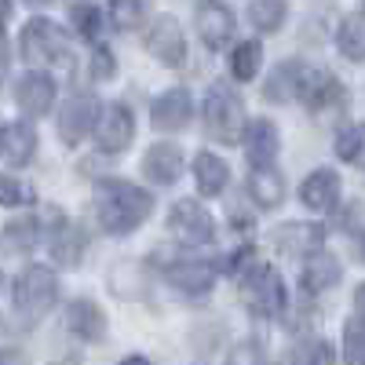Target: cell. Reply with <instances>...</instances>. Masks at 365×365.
Instances as JSON below:
<instances>
[{
    "label": "cell",
    "instance_id": "cell-5",
    "mask_svg": "<svg viewBox=\"0 0 365 365\" xmlns=\"http://www.w3.org/2000/svg\"><path fill=\"white\" fill-rule=\"evenodd\" d=\"M237 282H241V296H245L252 314H259V318H282L285 314L289 292H285V278L278 274V267L252 259L237 274Z\"/></svg>",
    "mask_w": 365,
    "mask_h": 365
},
{
    "label": "cell",
    "instance_id": "cell-13",
    "mask_svg": "<svg viewBox=\"0 0 365 365\" xmlns=\"http://www.w3.org/2000/svg\"><path fill=\"white\" fill-rule=\"evenodd\" d=\"M187 172V154L182 146L172 139H158L154 146L143 154V175L154 182V187H175Z\"/></svg>",
    "mask_w": 365,
    "mask_h": 365
},
{
    "label": "cell",
    "instance_id": "cell-43",
    "mask_svg": "<svg viewBox=\"0 0 365 365\" xmlns=\"http://www.w3.org/2000/svg\"><path fill=\"white\" fill-rule=\"evenodd\" d=\"M11 19V0H0V26Z\"/></svg>",
    "mask_w": 365,
    "mask_h": 365
},
{
    "label": "cell",
    "instance_id": "cell-14",
    "mask_svg": "<svg viewBox=\"0 0 365 365\" xmlns=\"http://www.w3.org/2000/svg\"><path fill=\"white\" fill-rule=\"evenodd\" d=\"M241 146H245L249 168H267L282 154V132L270 117H252L245 125V135H241Z\"/></svg>",
    "mask_w": 365,
    "mask_h": 365
},
{
    "label": "cell",
    "instance_id": "cell-12",
    "mask_svg": "<svg viewBox=\"0 0 365 365\" xmlns=\"http://www.w3.org/2000/svg\"><path fill=\"white\" fill-rule=\"evenodd\" d=\"M194 120V96L187 88H168L150 103V125L161 135H175L182 128H190Z\"/></svg>",
    "mask_w": 365,
    "mask_h": 365
},
{
    "label": "cell",
    "instance_id": "cell-24",
    "mask_svg": "<svg viewBox=\"0 0 365 365\" xmlns=\"http://www.w3.org/2000/svg\"><path fill=\"white\" fill-rule=\"evenodd\" d=\"M84 252H88V234L77 223H70V220L55 223V234H51V256H55V263L58 267H81Z\"/></svg>",
    "mask_w": 365,
    "mask_h": 365
},
{
    "label": "cell",
    "instance_id": "cell-19",
    "mask_svg": "<svg viewBox=\"0 0 365 365\" xmlns=\"http://www.w3.org/2000/svg\"><path fill=\"white\" fill-rule=\"evenodd\" d=\"M340 278H344V263L332 256V252L318 249V252H311V256H303L299 289L307 292V296H322V292H329V289H336Z\"/></svg>",
    "mask_w": 365,
    "mask_h": 365
},
{
    "label": "cell",
    "instance_id": "cell-41",
    "mask_svg": "<svg viewBox=\"0 0 365 365\" xmlns=\"http://www.w3.org/2000/svg\"><path fill=\"white\" fill-rule=\"evenodd\" d=\"M117 365H154V361H150L146 354H128V358H120Z\"/></svg>",
    "mask_w": 365,
    "mask_h": 365
},
{
    "label": "cell",
    "instance_id": "cell-35",
    "mask_svg": "<svg viewBox=\"0 0 365 365\" xmlns=\"http://www.w3.org/2000/svg\"><path fill=\"white\" fill-rule=\"evenodd\" d=\"M37 201V190L22 182L19 175H4L0 172V205L4 208H22V205H34Z\"/></svg>",
    "mask_w": 365,
    "mask_h": 365
},
{
    "label": "cell",
    "instance_id": "cell-32",
    "mask_svg": "<svg viewBox=\"0 0 365 365\" xmlns=\"http://www.w3.org/2000/svg\"><path fill=\"white\" fill-rule=\"evenodd\" d=\"M332 150L344 165H365V125H344L332 139Z\"/></svg>",
    "mask_w": 365,
    "mask_h": 365
},
{
    "label": "cell",
    "instance_id": "cell-22",
    "mask_svg": "<svg viewBox=\"0 0 365 365\" xmlns=\"http://www.w3.org/2000/svg\"><path fill=\"white\" fill-rule=\"evenodd\" d=\"M194 182L201 197H223L227 182H230V165L212 154V150H197L194 154Z\"/></svg>",
    "mask_w": 365,
    "mask_h": 365
},
{
    "label": "cell",
    "instance_id": "cell-6",
    "mask_svg": "<svg viewBox=\"0 0 365 365\" xmlns=\"http://www.w3.org/2000/svg\"><path fill=\"white\" fill-rule=\"evenodd\" d=\"M168 234L187 249H205L216 241V216L194 197H182L168 212Z\"/></svg>",
    "mask_w": 365,
    "mask_h": 365
},
{
    "label": "cell",
    "instance_id": "cell-20",
    "mask_svg": "<svg viewBox=\"0 0 365 365\" xmlns=\"http://www.w3.org/2000/svg\"><path fill=\"white\" fill-rule=\"evenodd\" d=\"M66 329L73 332L81 344H103L110 322H106V311L99 307L96 299L81 296V299H73L66 307Z\"/></svg>",
    "mask_w": 365,
    "mask_h": 365
},
{
    "label": "cell",
    "instance_id": "cell-45",
    "mask_svg": "<svg viewBox=\"0 0 365 365\" xmlns=\"http://www.w3.org/2000/svg\"><path fill=\"white\" fill-rule=\"evenodd\" d=\"M361 259H365V237H361Z\"/></svg>",
    "mask_w": 365,
    "mask_h": 365
},
{
    "label": "cell",
    "instance_id": "cell-9",
    "mask_svg": "<svg viewBox=\"0 0 365 365\" xmlns=\"http://www.w3.org/2000/svg\"><path fill=\"white\" fill-rule=\"evenodd\" d=\"M99 110H103V103H99L96 96H88V91H77V96H70L63 106H58V139H63L66 146L84 143L91 132H96Z\"/></svg>",
    "mask_w": 365,
    "mask_h": 365
},
{
    "label": "cell",
    "instance_id": "cell-30",
    "mask_svg": "<svg viewBox=\"0 0 365 365\" xmlns=\"http://www.w3.org/2000/svg\"><path fill=\"white\" fill-rule=\"evenodd\" d=\"M336 347L325 336H303L289 351V365H336Z\"/></svg>",
    "mask_w": 365,
    "mask_h": 365
},
{
    "label": "cell",
    "instance_id": "cell-42",
    "mask_svg": "<svg viewBox=\"0 0 365 365\" xmlns=\"http://www.w3.org/2000/svg\"><path fill=\"white\" fill-rule=\"evenodd\" d=\"M354 311H358V314H365V285L354 292Z\"/></svg>",
    "mask_w": 365,
    "mask_h": 365
},
{
    "label": "cell",
    "instance_id": "cell-34",
    "mask_svg": "<svg viewBox=\"0 0 365 365\" xmlns=\"http://www.w3.org/2000/svg\"><path fill=\"white\" fill-rule=\"evenodd\" d=\"M70 19H73L77 37H84V41H91V44L99 41L106 19H103V11H99L96 4H73V8H70Z\"/></svg>",
    "mask_w": 365,
    "mask_h": 365
},
{
    "label": "cell",
    "instance_id": "cell-49",
    "mask_svg": "<svg viewBox=\"0 0 365 365\" xmlns=\"http://www.w3.org/2000/svg\"><path fill=\"white\" fill-rule=\"evenodd\" d=\"M361 4H365V0H361Z\"/></svg>",
    "mask_w": 365,
    "mask_h": 365
},
{
    "label": "cell",
    "instance_id": "cell-44",
    "mask_svg": "<svg viewBox=\"0 0 365 365\" xmlns=\"http://www.w3.org/2000/svg\"><path fill=\"white\" fill-rule=\"evenodd\" d=\"M26 4H48V0H26Z\"/></svg>",
    "mask_w": 365,
    "mask_h": 365
},
{
    "label": "cell",
    "instance_id": "cell-28",
    "mask_svg": "<svg viewBox=\"0 0 365 365\" xmlns=\"http://www.w3.org/2000/svg\"><path fill=\"white\" fill-rule=\"evenodd\" d=\"M336 48L351 63H365V11H351L336 26Z\"/></svg>",
    "mask_w": 365,
    "mask_h": 365
},
{
    "label": "cell",
    "instance_id": "cell-46",
    "mask_svg": "<svg viewBox=\"0 0 365 365\" xmlns=\"http://www.w3.org/2000/svg\"><path fill=\"white\" fill-rule=\"evenodd\" d=\"M0 289H4V274H0Z\"/></svg>",
    "mask_w": 365,
    "mask_h": 365
},
{
    "label": "cell",
    "instance_id": "cell-25",
    "mask_svg": "<svg viewBox=\"0 0 365 365\" xmlns=\"http://www.w3.org/2000/svg\"><path fill=\"white\" fill-rule=\"evenodd\" d=\"M41 241V220L37 216H19L11 223H4L0 230V252L4 256H26L34 252Z\"/></svg>",
    "mask_w": 365,
    "mask_h": 365
},
{
    "label": "cell",
    "instance_id": "cell-18",
    "mask_svg": "<svg viewBox=\"0 0 365 365\" xmlns=\"http://www.w3.org/2000/svg\"><path fill=\"white\" fill-rule=\"evenodd\" d=\"M270 241H274V249L285 252V256H311L325 245V223L292 220V223H282L278 230H274Z\"/></svg>",
    "mask_w": 365,
    "mask_h": 365
},
{
    "label": "cell",
    "instance_id": "cell-38",
    "mask_svg": "<svg viewBox=\"0 0 365 365\" xmlns=\"http://www.w3.org/2000/svg\"><path fill=\"white\" fill-rule=\"evenodd\" d=\"M91 77L96 81H113L117 77V55L106 44H96V51H91Z\"/></svg>",
    "mask_w": 365,
    "mask_h": 365
},
{
    "label": "cell",
    "instance_id": "cell-37",
    "mask_svg": "<svg viewBox=\"0 0 365 365\" xmlns=\"http://www.w3.org/2000/svg\"><path fill=\"white\" fill-rule=\"evenodd\" d=\"M223 365H263V347L259 340H237L230 351H227V361Z\"/></svg>",
    "mask_w": 365,
    "mask_h": 365
},
{
    "label": "cell",
    "instance_id": "cell-21",
    "mask_svg": "<svg viewBox=\"0 0 365 365\" xmlns=\"http://www.w3.org/2000/svg\"><path fill=\"white\" fill-rule=\"evenodd\" d=\"M245 190H249V201L263 212H274L282 208L285 201V175L267 165V168H249V179H245Z\"/></svg>",
    "mask_w": 365,
    "mask_h": 365
},
{
    "label": "cell",
    "instance_id": "cell-31",
    "mask_svg": "<svg viewBox=\"0 0 365 365\" xmlns=\"http://www.w3.org/2000/svg\"><path fill=\"white\" fill-rule=\"evenodd\" d=\"M289 19V4L285 0H252L249 4V22L256 34H278Z\"/></svg>",
    "mask_w": 365,
    "mask_h": 365
},
{
    "label": "cell",
    "instance_id": "cell-17",
    "mask_svg": "<svg viewBox=\"0 0 365 365\" xmlns=\"http://www.w3.org/2000/svg\"><path fill=\"white\" fill-rule=\"evenodd\" d=\"M55 96H58V88L44 70H29L15 84V103L26 117H48V110L55 106Z\"/></svg>",
    "mask_w": 365,
    "mask_h": 365
},
{
    "label": "cell",
    "instance_id": "cell-23",
    "mask_svg": "<svg viewBox=\"0 0 365 365\" xmlns=\"http://www.w3.org/2000/svg\"><path fill=\"white\" fill-rule=\"evenodd\" d=\"M0 150H4L8 165H29L37 158V132L34 125H26V120H11V125H4V132H0Z\"/></svg>",
    "mask_w": 365,
    "mask_h": 365
},
{
    "label": "cell",
    "instance_id": "cell-47",
    "mask_svg": "<svg viewBox=\"0 0 365 365\" xmlns=\"http://www.w3.org/2000/svg\"><path fill=\"white\" fill-rule=\"evenodd\" d=\"M0 132H4V125H0Z\"/></svg>",
    "mask_w": 365,
    "mask_h": 365
},
{
    "label": "cell",
    "instance_id": "cell-26",
    "mask_svg": "<svg viewBox=\"0 0 365 365\" xmlns=\"http://www.w3.org/2000/svg\"><path fill=\"white\" fill-rule=\"evenodd\" d=\"M146 285H150V278H146L143 263H135V259L113 263V270H110V292L113 296H120V299H143Z\"/></svg>",
    "mask_w": 365,
    "mask_h": 365
},
{
    "label": "cell",
    "instance_id": "cell-29",
    "mask_svg": "<svg viewBox=\"0 0 365 365\" xmlns=\"http://www.w3.org/2000/svg\"><path fill=\"white\" fill-rule=\"evenodd\" d=\"M263 70V44L259 41H241L230 48V77L241 81V84H249L252 77H259Z\"/></svg>",
    "mask_w": 365,
    "mask_h": 365
},
{
    "label": "cell",
    "instance_id": "cell-4",
    "mask_svg": "<svg viewBox=\"0 0 365 365\" xmlns=\"http://www.w3.org/2000/svg\"><path fill=\"white\" fill-rule=\"evenodd\" d=\"M11 303H15V314L22 322H41L55 303H58V278L55 270L44 263H29L15 285H11Z\"/></svg>",
    "mask_w": 365,
    "mask_h": 365
},
{
    "label": "cell",
    "instance_id": "cell-40",
    "mask_svg": "<svg viewBox=\"0 0 365 365\" xmlns=\"http://www.w3.org/2000/svg\"><path fill=\"white\" fill-rule=\"evenodd\" d=\"M8 58H11V55H8V37L0 34V81L8 77Z\"/></svg>",
    "mask_w": 365,
    "mask_h": 365
},
{
    "label": "cell",
    "instance_id": "cell-16",
    "mask_svg": "<svg viewBox=\"0 0 365 365\" xmlns=\"http://www.w3.org/2000/svg\"><path fill=\"white\" fill-rule=\"evenodd\" d=\"M340 197H344V179H340L336 168H314L299 182V205L311 208V212L340 208Z\"/></svg>",
    "mask_w": 365,
    "mask_h": 365
},
{
    "label": "cell",
    "instance_id": "cell-8",
    "mask_svg": "<svg viewBox=\"0 0 365 365\" xmlns=\"http://www.w3.org/2000/svg\"><path fill=\"white\" fill-rule=\"evenodd\" d=\"M161 278L182 292V296H208L220 282V263L216 259H201V256H187V259H172L165 263Z\"/></svg>",
    "mask_w": 365,
    "mask_h": 365
},
{
    "label": "cell",
    "instance_id": "cell-11",
    "mask_svg": "<svg viewBox=\"0 0 365 365\" xmlns=\"http://www.w3.org/2000/svg\"><path fill=\"white\" fill-rule=\"evenodd\" d=\"M146 51L168 70H179L182 63H187V34H182V26H179L175 15H158L154 22H150Z\"/></svg>",
    "mask_w": 365,
    "mask_h": 365
},
{
    "label": "cell",
    "instance_id": "cell-48",
    "mask_svg": "<svg viewBox=\"0 0 365 365\" xmlns=\"http://www.w3.org/2000/svg\"><path fill=\"white\" fill-rule=\"evenodd\" d=\"M361 365H365V358H361Z\"/></svg>",
    "mask_w": 365,
    "mask_h": 365
},
{
    "label": "cell",
    "instance_id": "cell-33",
    "mask_svg": "<svg viewBox=\"0 0 365 365\" xmlns=\"http://www.w3.org/2000/svg\"><path fill=\"white\" fill-rule=\"evenodd\" d=\"M146 19V0H110V22L128 34V29H139Z\"/></svg>",
    "mask_w": 365,
    "mask_h": 365
},
{
    "label": "cell",
    "instance_id": "cell-39",
    "mask_svg": "<svg viewBox=\"0 0 365 365\" xmlns=\"http://www.w3.org/2000/svg\"><path fill=\"white\" fill-rule=\"evenodd\" d=\"M344 227H347L351 234L365 237V201H354V205H347V212H344Z\"/></svg>",
    "mask_w": 365,
    "mask_h": 365
},
{
    "label": "cell",
    "instance_id": "cell-1",
    "mask_svg": "<svg viewBox=\"0 0 365 365\" xmlns=\"http://www.w3.org/2000/svg\"><path fill=\"white\" fill-rule=\"evenodd\" d=\"M154 194L146 187L132 179H120V175H106L96 182V216H99V227L110 234V237H128L135 234L150 216H154Z\"/></svg>",
    "mask_w": 365,
    "mask_h": 365
},
{
    "label": "cell",
    "instance_id": "cell-36",
    "mask_svg": "<svg viewBox=\"0 0 365 365\" xmlns=\"http://www.w3.org/2000/svg\"><path fill=\"white\" fill-rule=\"evenodd\" d=\"M361 358H365V314H354L344 325V361L361 365Z\"/></svg>",
    "mask_w": 365,
    "mask_h": 365
},
{
    "label": "cell",
    "instance_id": "cell-2",
    "mask_svg": "<svg viewBox=\"0 0 365 365\" xmlns=\"http://www.w3.org/2000/svg\"><path fill=\"white\" fill-rule=\"evenodd\" d=\"M201 120H205V135L212 143H223V146H237L241 135H245V125H249L245 103H241V96L223 81H216L205 91Z\"/></svg>",
    "mask_w": 365,
    "mask_h": 365
},
{
    "label": "cell",
    "instance_id": "cell-15",
    "mask_svg": "<svg viewBox=\"0 0 365 365\" xmlns=\"http://www.w3.org/2000/svg\"><path fill=\"white\" fill-rule=\"evenodd\" d=\"M234 29H237V19L223 0H205L197 8V37L208 51H223L234 41Z\"/></svg>",
    "mask_w": 365,
    "mask_h": 365
},
{
    "label": "cell",
    "instance_id": "cell-3",
    "mask_svg": "<svg viewBox=\"0 0 365 365\" xmlns=\"http://www.w3.org/2000/svg\"><path fill=\"white\" fill-rule=\"evenodd\" d=\"M22 58L34 70H51V66H73V48L66 29L51 22V19H29L22 26V37H19Z\"/></svg>",
    "mask_w": 365,
    "mask_h": 365
},
{
    "label": "cell",
    "instance_id": "cell-7",
    "mask_svg": "<svg viewBox=\"0 0 365 365\" xmlns=\"http://www.w3.org/2000/svg\"><path fill=\"white\" fill-rule=\"evenodd\" d=\"M296 99L311 113H322V110H332V106H344L347 88L340 84L336 73L325 70V66H303L299 70V84H296Z\"/></svg>",
    "mask_w": 365,
    "mask_h": 365
},
{
    "label": "cell",
    "instance_id": "cell-27",
    "mask_svg": "<svg viewBox=\"0 0 365 365\" xmlns=\"http://www.w3.org/2000/svg\"><path fill=\"white\" fill-rule=\"evenodd\" d=\"M299 70H303V63H296V58L278 63L270 70V77L263 81V96L270 103H292L296 99V84H299Z\"/></svg>",
    "mask_w": 365,
    "mask_h": 365
},
{
    "label": "cell",
    "instance_id": "cell-10",
    "mask_svg": "<svg viewBox=\"0 0 365 365\" xmlns=\"http://www.w3.org/2000/svg\"><path fill=\"white\" fill-rule=\"evenodd\" d=\"M96 143L103 154H125L135 139V113L132 106L125 103H106L99 110V120H96Z\"/></svg>",
    "mask_w": 365,
    "mask_h": 365
}]
</instances>
